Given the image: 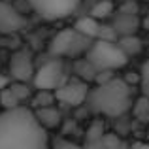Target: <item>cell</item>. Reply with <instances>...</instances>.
Listing matches in <instances>:
<instances>
[{
	"label": "cell",
	"mask_w": 149,
	"mask_h": 149,
	"mask_svg": "<svg viewBox=\"0 0 149 149\" xmlns=\"http://www.w3.org/2000/svg\"><path fill=\"white\" fill-rule=\"evenodd\" d=\"M47 143V128L32 109L15 106L0 111V149H44Z\"/></svg>",
	"instance_id": "obj_1"
},
{
	"label": "cell",
	"mask_w": 149,
	"mask_h": 149,
	"mask_svg": "<svg viewBox=\"0 0 149 149\" xmlns=\"http://www.w3.org/2000/svg\"><path fill=\"white\" fill-rule=\"evenodd\" d=\"M85 102L89 104V108L93 111L100 113V115H108V117L123 115L132 106L130 87L123 79L109 77L106 81H98V85L89 91Z\"/></svg>",
	"instance_id": "obj_2"
},
{
	"label": "cell",
	"mask_w": 149,
	"mask_h": 149,
	"mask_svg": "<svg viewBox=\"0 0 149 149\" xmlns=\"http://www.w3.org/2000/svg\"><path fill=\"white\" fill-rule=\"evenodd\" d=\"M85 58L95 66L98 72H111V70L123 68L128 62V55L119 47L117 42L95 38L85 51Z\"/></svg>",
	"instance_id": "obj_3"
},
{
	"label": "cell",
	"mask_w": 149,
	"mask_h": 149,
	"mask_svg": "<svg viewBox=\"0 0 149 149\" xmlns=\"http://www.w3.org/2000/svg\"><path fill=\"white\" fill-rule=\"evenodd\" d=\"M91 38L83 36L81 32H77L76 29H64L51 40L49 44V55L51 57H77V55L85 53L91 45Z\"/></svg>",
	"instance_id": "obj_4"
},
{
	"label": "cell",
	"mask_w": 149,
	"mask_h": 149,
	"mask_svg": "<svg viewBox=\"0 0 149 149\" xmlns=\"http://www.w3.org/2000/svg\"><path fill=\"white\" fill-rule=\"evenodd\" d=\"M64 81H66L64 62L58 57H53V58H49L47 62H44V64L34 72V77H32L34 87L45 89V91H55V89H58Z\"/></svg>",
	"instance_id": "obj_5"
},
{
	"label": "cell",
	"mask_w": 149,
	"mask_h": 149,
	"mask_svg": "<svg viewBox=\"0 0 149 149\" xmlns=\"http://www.w3.org/2000/svg\"><path fill=\"white\" fill-rule=\"evenodd\" d=\"M32 10L45 21H61L76 11L79 0H29Z\"/></svg>",
	"instance_id": "obj_6"
},
{
	"label": "cell",
	"mask_w": 149,
	"mask_h": 149,
	"mask_svg": "<svg viewBox=\"0 0 149 149\" xmlns=\"http://www.w3.org/2000/svg\"><path fill=\"white\" fill-rule=\"evenodd\" d=\"M89 87L85 79H72L64 81L58 89H55V98L64 106H79L87 100Z\"/></svg>",
	"instance_id": "obj_7"
},
{
	"label": "cell",
	"mask_w": 149,
	"mask_h": 149,
	"mask_svg": "<svg viewBox=\"0 0 149 149\" xmlns=\"http://www.w3.org/2000/svg\"><path fill=\"white\" fill-rule=\"evenodd\" d=\"M34 64H32V57L29 51H17L11 55L10 61V74L15 81H30L34 77Z\"/></svg>",
	"instance_id": "obj_8"
},
{
	"label": "cell",
	"mask_w": 149,
	"mask_h": 149,
	"mask_svg": "<svg viewBox=\"0 0 149 149\" xmlns=\"http://www.w3.org/2000/svg\"><path fill=\"white\" fill-rule=\"evenodd\" d=\"M25 25L26 19L11 4L0 0V34H15L25 29Z\"/></svg>",
	"instance_id": "obj_9"
},
{
	"label": "cell",
	"mask_w": 149,
	"mask_h": 149,
	"mask_svg": "<svg viewBox=\"0 0 149 149\" xmlns=\"http://www.w3.org/2000/svg\"><path fill=\"white\" fill-rule=\"evenodd\" d=\"M136 26H138V19L132 15V11H119V15L113 21V29L117 30L119 36L125 34H134Z\"/></svg>",
	"instance_id": "obj_10"
},
{
	"label": "cell",
	"mask_w": 149,
	"mask_h": 149,
	"mask_svg": "<svg viewBox=\"0 0 149 149\" xmlns=\"http://www.w3.org/2000/svg\"><path fill=\"white\" fill-rule=\"evenodd\" d=\"M74 29H76L77 32H81L83 36L95 40V38L98 36V30H100V19L93 17V15H85V17H79L76 21Z\"/></svg>",
	"instance_id": "obj_11"
},
{
	"label": "cell",
	"mask_w": 149,
	"mask_h": 149,
	"mask_svg": "<svg viewBox=\"0 0 149 149\" xmlns=\"http://www.w3.org/2000/svg\"><path fill=\"white\" fill-rule=\"evenodd\" d=\"M34 113H36L38 121L42 123L44 128H53V127H57V125L61 123V113L57 111V108H53V104L44 106V108H36Z\"/></svg>",
	"instance_id": "obj_12"
},
{
	"label": "cell",
	"mask_w": 149,
	"mask_h": 149,
	"mask_svg": "<svg viewBox=\"0 0 149 149\" xmlns=\"http://www.w3.org/2000/svg\"><path fill=\"white\" fill-rule=\"evenodd\" d=\"M119 47L125 51V53L130 57V55H138L142 51V42H140L138 36L134 34H125V36H119Z\"/></svg>",
	"instance_id": "obj_13"
},
{
	"label": "cell",
	"mask_w": 149,
	"mask_h": 149,
	"mask_svg": "<svg viewBox=\"0 0 149 149\" xmlns=\"http://www.w3.org/2000/svg\"><path fill=\"white\" fill-rule=\"evenodd\" d=\"M111 13H113V2L111 0H98L91 10V15L96 19H106Z\"/></svg>",
	"instance_id": "obj_14"
},
{
	"label": "cell",
	"mask_w": 149,
	"mask_h": 149,
	"mask_svg": "<svg viewBox=\"0 0 149 149\" xmlns=\"http://www.w3.org/2000/svg\"><path fill=\"white\" fill-rule=\"evenodd\" d=\"M55 98V91H45V89H38V95L32 98L36 108H44V106H51Z\"/></svg>",
	"instance_id": "obj_15"
},
{
	"label": "cell",
	"mask_w": 149,
	"mask_h": 149,
	"mask_svg": "<svg viewBox=\"0 0 149 149\" xmlns=\"http://www.w3.org/2000/svg\"><path fill=\"white\" fill-rule=\"evenodd\" d=\"M142 83V91H143V96L149 100V79L147 81H140Z\"/></svg>",
	"instance_id": "obj_16"
},
{
	"label": "cell",
	"mask_w": 149,
	"mask_h": 149,
	"mask_svg": "<svg viewBox=\"0 0 149 149\" xmlns=\"http://www.w3.org/2000/svg\"><path fill=\"white\" fill-rule=\"evenodd\" d=\"M4 87H8V77H4V76H0V91H2Z\"/></svg>",
	"instance_id": "obj_17"
},
{
	"label": "cell",
	"mask_w": 149,
	"mask_h": 149,
	"mask_svg": "<svg viewBox=\"0 0 149 149\" xmlns=\"http://www.w3.org/2000/svg\"><path fill=\"white\" fill-rule=\"evenodd\" d=\"M147 2H149V0H147Z\"/></svg>",
	"instance_id": "obj_18"
}]
</instances>
